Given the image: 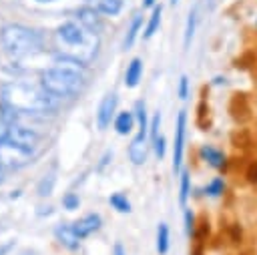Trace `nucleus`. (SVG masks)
I'll return each instance as SVG.
<instances>
[{
  "label": "nucleus",
  "instance_id": "nucleus-3",
  "mask_svg": "<svg viewBox=\"0 0 257 255\" xmlns=\"http://www.w3.org/2000/svg\"><path fill=\"white\" fill-rule=\"evenodd\" d=\"M84 80H86L84 66L60 56H56V62L40 74V84L54 98L76 94L84 86Z\"/></svg>",
  "mask_w": 257,
  "mask_h": 255
},
{
  "label": "nucleus",
  "instance_id": "nucleus-25",
  "mask_svg": "<svg viewBox=\"0 0 257 255\" xmlns=\"http://www.w3.org/2000/svg\"><path fill=\"white\" fill-rule=\"evenodd\" d=\"M177 92H179V98H183V100L189 96V78L185 74L179 78V90Z\"/></svg>",
  "mask_w": 257,
  "mask_h": 255
},
{
  "label": "nucleus",
  "instance_id": "nucleus-24",
  "mask_svg": "<svg viewBox=\"0 0 257 255\" xmlns=\"http://www.w3.org/2000/svg\"><path fill=\"white\" fill-rule=\"evenodd\" d=\"M62 205H64L68 211H72V209H76V207L80 205V201H78V197H76L74 193H68V195L62 197Z\"/></svg>",
  "mask_w": 257,
  "mask_h": 255
},
{
  "label": "nucleus",
  "instance_id": "nucleus-14",
  "mask_svg": "<svg viewBox=\"0 0 257 255\" xmlns=\"http://www.w3.org/2000/svg\"><path fill=\"white\" fill-rule=\"evenodd\" d=\"M84 2L86 6H92L94 10L106 16H116L122 8V0H84Z\"/></svg>",
  "mask_w": 257,
  "mask_h": 255
},
{
  "label": "nucleus",
  "instance_id": "nucleus-2",
  "mask_svg": "<svg viewBox=\"0 0 257 255\" xmlns=\"http://www.w3.org/2000/svg\"><path fill=\"white\" fill-rule=\"evenodd\" d=\"M0 98L12 112H24V114L48 112L54 104V96H50L42 84H32L24 80L6 82L2 86Z\"/></svg>",
  "mask_w": 257,
  "mask_h": 255
},
{
  "label": "nucleus",
  "instance_id": "nucleus-26",
  "mask_svg": "<svg viewBox=\"0 0 257 255\" xmlns=\"http://www.w3.org/2000/svg\"><path fill=\"white\" fill-rule=\"evenodd\" d=\"M159 126H161V114L157 112L151 120V126H149V133H151V141H155L159 137Z\"/></svg>",
  "mask_w": 257,
  "mask_h": 255
},
{
  "label": "nucleus",
  "instance_id": "nucleus-34",
  "mask_svg": "<svg viewBox=\"0 0 257 255\" xmlns=\"http://www.w3.org/2000/svg\"><path fill=\"white\" fill-rule=\"evenodd\" d=\"M255 24H257V22H255Z\"/></svg>",
  "mask_w": 257,
  "mask_h": 255
},
{
  "label": "nucleus",
  "instance_id": "nucleus-33",
  "mask_svg": "<svg viewBox=\"0 0 257 255\" xmlns=\"http://www.w3.org/2000/svg\"><path fill=\"white\" fill-rule=\"evenodd\" d=\"M177 2H179V0H171V4H177Z\"/></svg>",
  "mask_w": 257,
  "mask_h": 255
},
{
  "label": "nucleus",
  "instance_id": "nucleus-11",
  "mask_svg": "<svg viewBox=\"0 0 257 255\" xmlns=\"http://www.w3.org/2000/svg\"><path fill=\"white\" fill-rule=\"evenodd\" d=\"M100 223H102L100 215L88 213V215H84L82 219H78L76 223H72V227H74V231H76V233L80 235V239H82V237H88V235H92L94 231H98Z\"/></svg>",
  "mask_w": 257,
  "mask_h": 255
},
{
  "label": "nucleus",
  "instance_id": "nucleus-15",
  "mask_svg": "<svg viewBox=\"0 0 257 255\" xmlns=\"http://www.w3.org/2000/svg\"><path fill=\"white\" fill-rule=\"evenodd\" d=\"M197 22H199V4H195L189 14H187V24H185V36H183V46L189 48L191 46V40L195 36V30H197Z\"/></svg>",
  "mask_w": 257,
  "mask_h": 255
},
{
  "label": "nucleus",
  "instance_id": "nucleus-23",
  "mask_svg": "<svg viewBox=\"0 0 257 255\" xmlns=\"http://www.w3.org/2000/svg\"><path fill=\"white\" fill-rule=\"evenodd\" d=\"M223 191H225V181H223L221 177H215V179H213L211 183H207V187L203 189V193L209 195V197H221Z\"/></svg>",
  "mask_w": 257,
  "mask_h": 255
},
{
  "label": "nucleus",
  "instance_id": "nucleus-13",
  "mask_svg": "<svg viewBox=\"0 0 257 255\" xmlns=\"http://www.w3.org/2000/svg\"><path fill=\"white\" fill-rule=\"evenodd\" d=\"M56 239L60 241V245H64L70 251L78 249V245H80V235L74 231L72 225H60L56 229Z\"/></svg>",
  "mask_w": 257,
  "mask_h": 255
},
{
  "label": "nucleus",
  "instance_id": "nucleus-10",
  "mask_svg": "<svg viewBox=\"0 0 257 255\" xmlns=\"http://www.w3.org/2000/svg\"><path fill=\"white\" fill-rule=\"evenodd\" d=\"M76 22L82 24L84 28L92 30V32H100L102 30V16L98 10H94L92 6H82L76 10Z\"/></svg>",
  "mask_w": 257,
  "mask_h": 255
},
{
  "label": "nucleus",
  "instance_id": "nucleus-30",
  "mask_svg": "<svg viewBox=\"0 0 257 255\" xmlns=\"http://www.w3.org/2000/svg\"><path fill=\"white\" fill-rule=\"evenodd\" d=\"M155 2H157V0H143V6H145V8H151V6H155Z\"/></svg>",
  "mask_w": 257,
  "mask_h": 255
},
{
  "label": "nucleus",
  "instance_id": "nucleus-5",
  "mask_svg": "<svg viewBox=\"0 0 257 255\" xmlns=\"http://www.w3.org/2000/svg\"><path fill=\"white\" fill-rule=\"evenodd\" d=\"M0 141L10 143L28 153H34V149L40 143V135L32 129H26V126L14 122V120H0Z\"/></svg>",
  "mask_w": 257,
  "mask_h": 255
},
{
  "label": "nucleus",
  "instance_id": "nucleus-31",
  "mask_svg": "<svg viewBox=\"0 0 257 255\" xmlns=\"http://www.w3.org/2000/svg\"><path fill=\"white\" fill-rule=\"evenodd\" d=\"M2 181H4V169L0 167V183H2Z\"/></svg>",
  "mask_w": 257,
  "mask_h": 255
},
{
  "label": "nucleus",
  "instance_id": "nucleus-7",
  "mask_svg": "<svg viewBox=\"0 0 257 255\" xmlns=\"http://www.w3.org/2000/svg\"><path fill=\"white\" fill-rule=\"evenodd\" d=\"M185 135H187V112L181 110L177 114V129H175V145H173V173H181L183 153H185Z\"/></svg>",
  "mask_w": 257,
  "mask_h": 255
},
{
  "label": "nucleus",
  "instance_id": "nucleus-19",
  "mask_svg": "<svg viewBox=\"0 0 257 255\" xmlns=\"http://www.w3.org/2000/svg\"><path fill=\"white\" fill-rule=\"evenodd\" d=\"M161 14H163V6H161V4H159V6H153V12H151L149 22H147V26H145V34H143V38H151V36H155V32H157L159 26H161Z\"/></svg>",
  "mask_w": 257,
  "mask_h": 255
},
{
  "label": "nucleus",
  "instance_id": "nucleus-20",
  "mask_svg": "<svg viewBox=\"0 0 257 255\" xmlns=\"http://www.w3.org/2000/svg\"><path fill=\"white\" fill-rule=\"evenodd\" d=\"M169 245H171V241H169V225L167 223H159V227H157V251H159V255H165L169 251Z\"/></svg>",
  "mask_w": 257,
  "mask_h": 255
},
{
  "label": "nucleus",
  "instance_id": "nucleus-22",
  "mask_svg": "<svg viewBox=\"0 0 257 255\" xmlns=\"http://www.w3.org/2000/svg\"><path fill=\"white\" fill-rule=\"evenodd\" d=\"M108 203L112 205V209H116L118 213H131V201L122 195V193H112L108 197Z\"/></svg>",
  "mask_w": 257,
  "mask_h": 255
},
{
  "label": "nucleus",
  "instance_id": "nucleus-27",
  "mask_svg": "<svg viewBox=\"0 0 257 255\" xmlns=\"http://www.w3.org/2000/svg\"><path fill=\"white\" fill-rule=\"evenodd\" d=\"M185 225H187V235L191 237V235H195V215L187 209L185 211Z\"/></svg>",
  "mask_w": 257,
  "mask_h": 255
},
{
  "label": "nucleus",
  "instance_id": "nucleus-17",
  "mask_svg": "<svg viewBox=\"0 0 257 255\" xmlns=\"http://www.w3.org/2000/svg\"><path fill=\"white\" fill-rule=\"evenodd\" d=\"M141 28H143V14H141V12H135V14H133V20H131V26H128V30H126L124 42H122L124 48H131V46L135 44V40H137Z\"/></svg>",
  "mask_w": 257,
  "mask_h": 255
},
{
  "label": "nucleus",
  "instance_id": "nucleus-28",
  "mask_svg": "<svg viewBox=\"0 0 257 255\" xmlns=\"http://www.w3.org/2000/svg\"><path fill=\"white\" fill-rule=\"evenodd\" d=\"M153 145H155V153H157V157L163 159V157H165V137L159 135V137L153 141Z\"/></svg>",
  "mask_w": 257,
  "mask_h": 255
},
{
  "label": "nucleus",
  "instance_id": "nucleus-21",
  "mask_svg": "<svg viewBox=\"0 0 257 255\" xmlns=\"http://www.w3.org/2000/svg\"><path fill=\"white\" fill-rule=\"evenodd\" d=\"M189 193H191V177H189L187 171H181V185H179V203H181V207L187 205Z\"/></svg>",
  "mask_w": 257,
  "mask_h": 255
},
{
  "label": "nucleus",
  "instance_id": "nucleus-16",
  "mask_svg": "<svg viewBox=\"0 0 257 255\" xmlns=\"http://www.w3.org/2000/svg\"><path fill=\"white\" fill-rule=\"evenodd\" d=\"M141 76H143V60L141 58H133L128 62V66H126V72H124V86L135 88L139 84Z\"/></svg>",
  "mask_w": 257,
  "mask_h": 255
},
{
  "label": "nucleus",
  "instance_id": "nucleus-8",
  "mask_svg": "<svg viewBox=\"0 0 257 255\" xmlns=\"http://www.w3.org/2000/svg\"><path fill=\"white\" fill-rule=\"evenodd\" d=\"M147 137H149V133L139 131L137 137L131 141V145H128V159H131L133 165H145L147 155H149V143H147Z\"/></svg>",
  "mask_w": 257,
  "mask_h": 255
},
{
  "label": "nucleus",
  "instance_id": "nucleus-12",
  "mask_svg": "<svg viewBox=\"0 0 257 255\" xmlns=\"http://www.w3.org/2000/svg\"><path fill=\"white\" fill-rule=\"evenodd\" d=\"M201 159H203L209 167H213V169H217V171H223L225 165H227L225 155H223L219 149L211 147V145H203V147H201Z\"/></svg>",
  "mask_w": 257,
  "mask_h": 255
},
{
  "label": "nucleus",
  "instance_id": "nucleus-1",
  "mask_svg": "<svg viewBox=\"0 0 257 255\" xmlns=\"http://www.w3.org/2000/svg\"><path fill=\"white\" fill-rule=\"evenodd\" d=\"M52 40H54L56 56L74 60L82 66H86L88 62L94 60V56L98 52V46H100L98 34L84 28L76 20H68V22L60 24L56 28Z\"/></svg>",
  "mask_w": 257,
  "mask_h": 255
},
{
  "label": "nucleus",
  "instance_id": "nucleus-32",
  "mask_svg": "<svg viewBox=\"0 0 257 255\" xmlns=\"http://www.w3.org/2000/svg\"><path fill=\"white\" fill-rule=\"evenodd\" d=\"M38 2H54V0H38Z\"/></svg>",
  "mask_w": 257,
  "mask_h": 255
},
{
  "label": "nucleus",
  "instance_id": "nucleus-6",
  "mask_svg": "<svg viewBox=\"0 0 257 255\" xmlns=\"http://www.w3.org/2000/svg\"><path fill=\"white\" fill-rule=\"evenodd\" d=\"M30 161H32V153L0 141V167L2 169H18V167L28 165Z\"/></svg>",
  "mask_w": 257,
  "mask_h": 255
},
{
  "label": "nucleus",
  "instance_id": "nucleus-29",
  "mask_svg": "<svg viewBox=\"0 0 257 255\" xmlns=\"http://www.w3.org/2000/svg\"><path fill=\"white\" fill-rule=\"evenodd\" d=\"M112 255H126L120 243H114V247H112Z\"/></svg>",
  "mask_w": 257,
  "mask_h": 255
},
{
  "label": "nucleus",
  "instance_id": "nucleus-18",
  "mask_svg": "<svg viewBox=\"0 0 257 255\" xmlns=\"http://www.w3.org/2000/svg\"><path fill=\"white\" fill-rule=\"evenodd\" d=\"M114 129L118 135H128L135 129V114L133 112H118L114 116Z\"/></svg>",
  "mask_w": 257,
  "mask_h": 255
},
{
  "label": "nucleus",
  "instance_id": "nucleus-4",
  "mask_svg": "<svg viewBox=\"0 0 257 255\" xmlns=\"http://www.w3.org/2000/svg\"><path fill=\"white\" fill-rule=\"evenodd\" d=\"M0 42L14 58H28L42 50V34L22 24H6L0 30Z\"/></svg>",
  "mask_w": 257,
  "mask_h": 255
},
{
  "label": "nucleus",
  "instance_id": "nucleus-9",
  "mask_svg": "<svg viewBox=\"0 0 257 255\" xmlns=\"http://www.w3.org/2000/svg\"><path fill=\"white\" fill-rule=\"evenodd\" d=\"M114 112H116V94L108 92V94H104V98L100 100L98 110H96V124H98V129H106L110 124Z\"/></svg>",
  "mask_w": 257,
  "mask_h": 255
}]
</instances>
